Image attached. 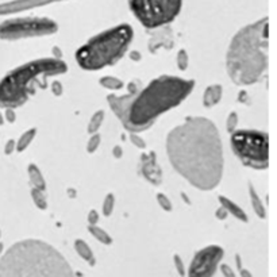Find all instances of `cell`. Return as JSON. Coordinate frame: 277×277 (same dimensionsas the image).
Segmentation results:
<instances>
[{
    "mask_svg": "<svg viewBox=\"0 0 277 277\" xmlns=\"http://www.w3.org/2000/svg\"><path fill=\"white\" fill-rule=\"evenodd\" d=\"M74 249H76L77 254H79L84 261L88 262L89 265L93 266L96 264L92 249L89 247V245L85 242V241H83V239H76V241H74Z\"/></svg>",
    "mask_w": 277,
    "mask_h": 277,
    "instance_id": "obj_17",
    "label": "cell"
},
{
    "mask_svg": "<svg viewBox=\"0 0 277 277\" xmlns=\"http://www.w3.org/2000/svg\"><path fill=\"white\" fill-rule=\"evenodd\" d=\"M100 85L107 89H112V91H118V89L123 88V81L116 79V77H102L100 79Z\"/></svg>",
    "mask_w": 277,
    "mask_h": 277,
    "instance_id": "obj_22",
    "label": "cell"
},
{
    "mask_svg": "<svg viewBox=\"0 0 277 277\" xmlns=\"http://www.w3.org/2000/svg\"><path fill=\"white\" fill-rule=\"evenodd\" d=\"M220 272H222V274H223L224 277H235L234 269H233L230 265H227V264H222V265H220Z\"/></svg>",
    "mask_w": 277,
    "mask_h": 277,
    "instance_id": "obj_31",
    "label": "cell"
},
{
    "mask_svg": "<svg viewBox=\"0 0 277 277\" xmlns=\"http://www.w3.org/2000/svg\"><path fill=\"white\" fill-rule=\"evenodd\" d=\"M37 135V129L33 127V129H29L27 131H24L23 134L20 135V138L18 139V142L15 145V150L18 152H23L26 147H29L31 142H33V139Z\"/></svg>",
    "mask_w": 277,
    "mask_h": 277,
    "instance_id": "obj_18",
    "label": "cell"
},
{
    "mask_svg": "<svg viewBox=\"0 0 277 277\" xmlns=\"http://www.w3.org/2000/svg\"><path fill=\"white\" fill-rule=\"evenodd\" d=\"M88 230H89V233H91V234H92L97 241H99V242L104 243V245H111L112 243V238L110 237V234H108L107 231H104L103 229H100V227L89 226Z\"/></svg>",
    "mask_w": 277,
    "mask_h": 277,
    "instance_id": "obj_21",
    "label": "cell"
},
{
    "mask_svg": "<svg viewBox=\"0 0 277 277\" xmlns=\"http://www.w3.org/2000/svg\"><path fill=\"white\" fill-rule=\"evenodd\" d=\"M215 215H216V218H218V219H226V218H227V211L224 210L223 207H219L218 210H216Z\"/></svg>",
    "mask_w": 277,
    "mask_h": 277,
    "instance_id": "obj_36",
    "label": "cell"
},
{
    "mask_svg": "<svg viewBox=\"0 0 277 277\" xmlns=\"http://www.w3.org/2000/svg\"><path fill=\"white\" fill-rule=\"evenodd\" d=\"M88 222H89V226H96V223L99 222V214H97L95 210H91V211H89Z\"/></svg>",
    "mask_w": 277,
    "mask_h": 277,
    "instance_id": "obj_32",
    "label": "cell"
},
{
    "mask_svg": "<svg viewBox=\"0 0 277 277\" xmlns=\"http://www.w3.org/2000/svg\"><path fill=\"white\" fill-rule=\"evenodd\" d=\"M52 92H53L56 96H60V95L62 93L61 83H58V81H53V83H52Z\"/></svg>",
    "mask_w": 277,
    "mask_h": 277,
    "instance_id": "obj_34",
    "label": "cell"
},
{
    "mask_svg": "<svg viewBox=\"0 0 277 277\" xmlns=\"http://www.w3.org/2000/svg\"><path fill=\"white\" fill-rule=\"evenodd\" d=\"M173 261H174V266H176V269H177V273L180 274L181 277H184L185 266H184V262H183V260H181V257L179 256V254H174Z\"/></svg>",
    "mask_w": 277,
    "mask_h": 277,
    "instance_id": "obj_29",
    "label": "cell"
},
{
    "mask_svg": "<svg viewBox=\"0 0 277 277\" xmlns=\"http://www.w3.org/2000/svg\"><path fill=\"white\" fill-rule=\"evenodd\" d=\"M141 160H142V161H141V172H142L143 177H145L149 183H152V184H161L162 172L160 165H158L157 158H156V153H154V152H149V153L142 154Z\"/></svg>",
    "mask_w": 277,
    "mask_h": 277,
    "instance_id": "obj_11",
    "label": "cell"
},
{
    "mask_svg": "<svg viewBox=\"0 0 277 277\" xmlns=\"http://www.w3.org/2000/svg\"><path fill=\"white\" fill-rule=\"evenodd\" d=\"M231 149L243 165L254 169L268 168V134L257 130L234 131L231 134Z\"/></svg>",
    "mask_w": 277,
    "mask_h": 277,
    "instance_id": "obj_7",
    "label": "cell"
},
{
    "mask_svg": "<svg viewBox=\"0 0 277 277\" xmlns=\"http://www.w3.org/2000/svg\"><path fill=\"white\" fill-rule=\"evenodd\" d=\"M0 277H76L65 257L49 243L24 239L0 258Z\"/></svg>",
    "mask_w": 277,
    "mask_h": 277,
    "instance_id": "obj_3",
    "label": "cell"
},
{
    "mask_svg": "<svg viewBox=\"0 0 277 277\" xmlns=\"http://www.w3.org/2000/svg\"><path fill=\"white\" fill-rule=\"evenodd\" d=\"M239 272H241V277H253L251 276L250 272H249L247 269H245V268H241V269H239Z\"/></svg>",
    "mask_w": 277,
    "mask_h": 277,
    "instance_id": "obj_38",
    "label": "cell"
},
{
    "mask_svg": "<svg viewBox=\"0 0 277 277\" xmlns=\"http://www.w3.org/2000/svg\"><path fill=\"white\" fill-rule=\"evenodd\" d=\"M166 153L177 173L197 189L211 191L222 180L219 131L207 118L189 116L174 127L166 137Z\"/></svg>",
    "mask_w": 277,
    "mask_h": 277,
    "instance_id": "obj_1",
    "label": "cell"
},
{
    "mask_svg": "<svg viewBox=\"0 0 277 277\" xmlns=\"http://www.w3.org/2000/svg\"><path fill=\"white\" fill-rule=\"evenodd\" d=\"M222 95H223V88L222 85L219 84H214L207 87V89L204 91V96H203V104L204 107H214L215 104H218L222 99Z\"/></svg>",
    "mask_w": 277,
    "mask_h": 277,
    "instance_id": "obj_14",
    "label": "cell"
},
{
    "mask_svg": "<svg viewBox=\"0 0 277 277\" xmlns=\"http://www.w3.org/2000/svg\"><path fill=\"white\" fill-rule=\"evenodd\" d=\"M218 200H219V203H220V207H223L227 211V214L234 215L237 219L242 220V222H247V216H246V214L243 212L242 208L238 207L235 203H233L230 199H227V197H224V196H219L218 197Z\"/></svg>",
    "mask_w": 277,
    "mask_h": 277,
    "instance_id": "obj_15",
    "label": "cell"
},
{
    "mask_svg": "<svg viewBox=\"0 0 277 277\" xmlns=\"http://www.w3.org/2000/svg\"><path fill=\"white\" fill-rule=\"evenodd\" d=\"M130 139H131V142L134 143L137 147H139V149H146V142H145V141H143V139L137 134V133H131Z\"/></svg>",
    "mask_w": 277,
    "mask_h": 277,
    "instance_id": "obj_30",
    "label": "cell"
},
{
    "mask_svg": "<svg viewBox=\"0 0 277 277\" xmlns=\"http://www.w3.org/2000/svg\"><path fill=\"white\" fill-rule=\"evenodd\" d=\"M131 12L146 29H158L174 20L183 0H129Z\"/></svg>",
    "mask_w": 277,
    "mask_h": 277,
    "instance_id": "obj_8",
    "label": "cell"
},
{
    "mask_svg": "<svg viewBox=\"0 0 277 277\" xmlns=\"http://www.w3.org/2000/svg\"><path fill=\"white\" fill-rule=\"evenodd\" d=\"M131 58H133V60H139V58H141V56L138 54V52H137V56H135V52H134V53L131 54Z\"/></svg>",
    "mask_w": 277,
    "mask_h": 277,
    "instance_id": "obj_40",
    "label": "cell"
},
{
    "mask_svg": "<svg viewBox=\"0 0 277 277\" xmlns=\"http://www.w3.org/2000/svg\"><path fill=\"white\" fill-rule=\"evenodd\" d=\"M134 31L130 24H119L95 35L76 52V61L80 68L99 70L114 65L130 46Z\"/></svg>",
    "mask_w": 277,
    "mask_h": 277,
    "instance_id": "obj_6",
    "label": "cell"
},
{
    "mask_svg": "<svg viewBox=\"0 0 277 277\" xmlns=\"http://www.w3.org/2000/svg\"><path fill=\"white\" fill-rule=\"evenodd\" d=\"M157 202L165 211H172V203H170L169 197L165 196L164 193H158L157 195Z\"/></svg>",
    "mask_w": 277,
    "mask_h": 277,
    "instance_id": "obj_28",
    "label": "cell"
},
{
    "mask_svg": "<svg viewBox=\"0 0 277 277\" xmlns=\"http://www.w3.org/2000/svg\"><path fill=\"white\" fill-rule=\"evenodd\" d=\"M15 111L12 110V108H6V114H4V119L10 122V123H14L15 122Z\"/></svg>",
    "mask_w": 277,
    "mask_h": 277,
    "instance_id": "obj_33",
    "label": "cell"
},
{
    "mask_svg": "<svg viewBox=\"0 0 277 277\" xmlns=\"http://www.w3.org/2000/svg\"><path fill=\"white\" fill-rule=\"evenodd\" d=\"M58 24L49 18H15L0 23V39H16L43 37L57 33Z\"/></svg>",
    "mask_w": 277,
    "mask_h": 277,
    "instance_id": "obj_9",
    "label": "cell"
},
{
    "mask_svg": "<svg viewBox=\"0 0 277 277\" xmlns=\"http://www.w3.org/2000/svg\"><path fill=\"white\" fill-rule=\"evenodd\" d=\"M53 52H54V56H56V60H60V57H61L62 52L60 51V49H58L57 46L53 47Z\"/></svg>",
    "mask_w": 277,
    "mask_h": 277,
    "instance_id": "obj_39",
    "label": "cell"
},
{
    "mask_svg": "<svg viewBox=\"0 0 277 277\" xmlns=\"http://www.w3.org/2000/svg\"><path fill=\"white\" fill-rule=\"evenodd\" d=\"M102 137L99 134H92L91 138L88 139V143H87V150L88 153H95L97 150V147L100 145Z\"/></svg>",
    "mask_w": 277,
    "mask_h": 277,
    "instance_id": "obj_26",
    "label": "cell"
},
{
    "mask_svg": "<svg viewBox=\"0 0 277 277\" xmlns=\"http://www.w3.org/2000/svg\"><path fill=\"white\" fill-rule=\"evenodd\" d=\"M4 123V116L2 115V112H0V126Z\"/></svg>",
    "mask_w": 277,
    "mask_h": 277,
    "instance_id": "obj_41",
    "label": "cell"
},
{
    "mask_svg": "<svg viewBox=\"0 0 277 277\" xmlns=\"http://www.w3.org/2000/svg\"><path fill=\"white\" fill-rule=\"evenodd\" d=\"M137 93H127V95H122V96H115V95H108L107 100L110 107H111L112 112L115 114L122 123H126L127 112H129V107H130L131 102L135 97Z\"/></svg>",
    "mask_w": 277,
    "mask_h": 277,
    "instance_id": "obj_12",
    "label": "cell"
},
{
    "mask_svg": "<svg viewBox=\"0 0 277 277\" xmlns=\"http://www.w3.org/2000/svg\"><path fill=\"white\" fill-rule=\"evenodd\" d=\"M104 116H106V112H104L103 110H99V111H96L92 116H91V120H89L88 124L89 134L91 135L96 134V131L100 129L102 123L104 122Z\"/></svg>",
    "mask_w": 277,
    "mask_h": 277,
    "instance_id": "obj_20",
    "label": "cell"
},
{
    "mask_svg": "<svg viewBox=\"0 0 277 277\" xmlns=\"http://www.w3.org/2000/svg\"><path fill=\"white\" fill-rule=\"evenodd\" d=\"M15 145H16L15 141H14V139H10V141L6 143V147H4V153L11 154L12 152L15 150Z\"/></svg>",
    "mask_w": 277,
    "mask_h": 277,
    "instance_id": "obj_35",
    "label": "cell"
},
{
    "mask_svg": "<svg viewBox=\"0 0 277 277\" xmlns=\"http://www.w3.org/2000/svg\"><path fill=\"white\" fill-rule=\"evenodd\" d=\"M112 154H114V157L115 158H120L123 156V152H122V147L120 146H115L114 147V150H112Z\"/></svg>",
    "mask_w": 277,
    "mask_h": 277,
    "instance_id": "obj_37",
    "label": "cell"
},
{
    "mask_svg": "<svg viewBox=\"0 0 277 277\" xmlns=\"http://www.w3.org/2000/svg\"><path fill=\"white\" fill-rule=\"evenodd\" d=\"M237 126H238V115H237V112L233 111L229 114V118H227L226 122L227 131H229L230 134H233L235 131V129H237Z\"/></svg>",
    "mask_w": 277,
    "mask_h": 277,
    "instance_id": "obj_27",
    "label": "cell"
},
{
    "mask_svg": "<svg viewBox=\"0 0 277 277\" xmlns=\"http://www.w3.org/2000/svg\"><path fill=\"white\" fill-rule=\"evenodd\" d=\"M31 197L34 200V204L39 210H46L47 208V200L46 195L43 193V191H39L37 188H31Z\"/></svg>",
    "mask_w": 277,
    "mask_h": 277,
    "instance_id": "obj_23",
    "label": "cell"
},
{
    "mask_svg": "<svg viewBox=\"0 0 277 277\" xmlns=\"http://www.w3.org/2000/svg\"><path fill=\"white\" fill-rule=\"evenodd\" d=\"M226 66L237 85H251L261 80L268 68V18L242 27L233 37Z\"/></svg>",
    "mask_w": 277,
    "mask_h": 277,
    "instance_id": "obj_2",
    "label": "cell"
},
{
    "mask_svg": "<svg viewBox=\"0 0 277 277\" xmlns=\"http://www.w3.org/2000/svg\"><path fill=\"white\" fill-rule=\"evenodd\" d=\"M66 70L65 62L56 58L35 60L11 70L0 81V107H20L39 85L46 87L47 77L64 74Z\"/></svg>",
    "mask_w": 277,
    "mask_h": 277,
    "instance_id": "obj_5",
    "label": "cell"
},
{
    "mask_svg": "<svg viewBox=\"0 0 277 277\" xmlns=\"http://www.w3.org/2000/svg\"><path fill=\"white\" fill-rule=\"evenodd\" d=\"M114 207H115V197H114L112 193H108L103 202V207H102L104 215L106 216L111 215L112 211H114Z\"/></svg>",
    "mask_w": 277,
    "mask_h": 277,
    "instance_id": "obj_24",
    "label": "cell"
},
{
    "mask_svg": "<svg viewBox=\"0 0 277 277\" xmlns=\"http://www.w3.org/2000/svg\"><path fill=\"white\" fill-rule=\"evenodd\" d=\"M3 249H4V246H3V243L0 242V254L3 253Z\"/></svg>",
    "mask_w": 277,
    "mask_h": 277,
    "instance_id": "obj_42",
    "label": "cell"
},
{
    "mask_svg": "<svg viewBox=\"0 0 277 277\" xmlns=\"http://www.w3.org/2000/svg\"><path fill=\"white\" fill-rule=\"evenodd\" d=\"M0 237H2V230H0Z\"/></svg>",
    "mask_w": 277,
    "mask_h": 277,
    "instance_id": "obj_43",
    "label": "cell"
},
{
    "mask_svg": "<svg viewBox=\"0 0 277 277\" xmlns=\"http://www.w3.org/2000/svg\"><path fill=\"white\" fill-rule=\"evenodd\" d=\"M195 87L193 80L180 77L161 76L153 80L146 88L135 95L123 124L131 133L149 129L164 112L179 106Z\"/></svg>",
    "mask_w": 277,
    "mask_h": 277,
    "instance_id": "obj_4",
    "label": "cell"
},
{
    "mask_svg": "<svg viewBox=\"0 0 277 277\" xmlns=\"http://www.w3.org/2000/svg\"><path fill=\"white\" fill-rule=\"evenodd\" d=\"M27 172H29V179H30L33 188H37L39 189V191H45V189H46V181L43 179L38 166L31 164V165H29V168H27Z\"/></svg>",
    "mask_w": 277,
    "mask_h": 277,
    "instance_id": "obj_16",
    "label": "cell"
},
{
    "mask_svg": "<svg viewBox=\"0 0 277 277\" xmlns=\"http://www.w3.org/2000/svg\"><path fill=\"white\" fill-rule=\"evenodd\" d=\"M249 192H250L251 207H253L256 215H258L261 219H264V218H265V207H264V204L261 203L257 192H256V189H254V187L251 184H249Z\"/></svg>",
    "mask_w": 277,
    "mask_h": 277,
    "instance_id": "obj_19",
    "label": "cell"
},
{
    "mask_svg": "<svg viewBox=\"0 0 277 277\" xmlns=\"http://www.w3.org/2000/svg\"><path fill=\"white\" fill-rule=\"evenodd\" d=\"M188 54H187V52H185L184 49H181V51L177 53V68L180 70H185L188 68Z\"/></svg>",
    "mask_w": 277,
    "mask_h": 277,
    "instance_id": "obj_25",
    "label": "cell"
},
{
    "mask_svg": "<svg viewBox=\"0 0 277 277\" xmlns=\"http://www.w3.org/2000/svg\"><path fill=\"white\" fill-rule=\"evenodd\" d=\"M54 2H58V0H15V2H11V3L0 4V15L24 11V10H29V8L45 6V4H51L54 3Z\"/></svg>",
    "mask_w": 277,
    "mask_h": 277,
    "instance_id": "obj_13",
    "label": "cell"
},
{
    "mask_svg": "<svg viewBox=\"0 0 277 277\" xmlns=\"http://www.w3.org/2000/svg\"><path fill=\"white\" fill-rule=\"evenodd\" d=\"M222 258V247L218 245L206 246L195 254L188 269V277H212L215 274Z\"/></svg>",
    "mask_w": 277,
    "mask_h": 277,
    "instance_id": "obj_10",
    "label": "cell"
}]
</instances>
